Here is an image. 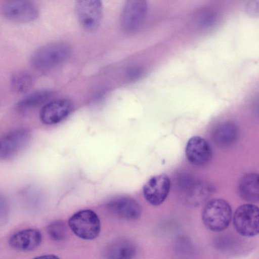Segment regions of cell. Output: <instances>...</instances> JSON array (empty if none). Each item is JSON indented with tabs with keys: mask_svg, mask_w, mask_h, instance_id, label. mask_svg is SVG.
Returning <instances> with one entry per match:
<instances>
[{
	"mask_svg": "<svg viewBox=\"0 0 259 259\" xmlns=\"http://www.w3.org/2000/svg\"><path fill=\"white\" fill-rule=\"evenodd\" d=\"M201 218L203 224L210 231H223L228 228L231 222V206L224 199H212L204 206Z\"/></svg>",
	"mask_w": 259,
	"mask_h": 259,
	"instance_id": "1",
	"label": "cell"
},
{
	"mask_svg": "<svg viewBox=\"0 0 259 259\" xmlns=\"http://www.w3.org/2000/svg\"><path fill=\"white\" fill-rule=\"evenodd\" d=\"M70 48L62 42H56L44 46L31 55L30 62L32 67L38 70H46L62 63L68 57Z\"/></svg>",
	"mask_w": 259,
	"mask_h": 259,
	"instance_id": "2",
	"label": "cell"
},
{
	"mask_svg": "<svg viewBox=\"0 0 259 259\" xmlns=\"http://www.w3.org/2000/svg\"><path fill=\"white\" fill-rule=\"evenodd\" d=\"M68 225L76 236L84 240L96 238L101 229L98 215L91 209L81 210L73 214L69 219Z\"/></svg>",
	"mask_w": 259,
	"mask_h": 259,
	"instance_id": "3",
	"label": "cell"
},
{
	"mask_svg": "<svg viewBox=\"0 0 259 259\" xmlns=\"http://www.w3.org/2000/svg\"><path fill=\"white\" fill-rule=\"evenodd\" d=\"M259 211L257 206L244 204L236 210L233 225L237 232L244 237H253L258 233Z\"/></svg>",
	"mask_w": 259,
	"mask_h": 259,
	"instance_id": "4",
	"label": "cell"
},
{
	"mask_svg": "<svg viewBox=\"0 0 259 259\" xmlns=\"http://www.w3.org/2000/svg\"><path fill=\"white\" fill-rule=\"evenodd\" d=\"M30 131L24 127L12 130L0 137V159L9 160L20 152L28 144Z\"/></svg>",
	"mask_w": 259,
	"mask_h": 259,
	"instance_id": "5",
	"label": "cell"
},
{
	"mask_svg": "<svg viewBox=\"0 0 259 259\" xmlns=\"http://www.w3.org/2000/svg\"><path fill=\"white\" fill-rule=\"evenodd\" d=\"M3 16L7 19L18 23H28L38 16L36 6L26 0H12L6 2L2 8Z\"/></svg>",
	"mask_w": 259,
	"mask_h": 259,
	"instance_id": "6",
	"label": "cell"
},
{
	"mask_svg": "<svg viewBox=\"0 0 259 259\" xmlns=\"http://www.w3.org/2000/svg\"><path fill=\"white\" fill-rule=\"evenodd\" d=\"M79 23L87 30L93 31L99 26L102 17L103 6L98 0H81L75 6Z\"/></svg>",
	"mask_w": 259,
	"mask_h": 259,
	"instance_id": "7",
	"label": "cell"
},
{
	"mask_svg": "<svg viewBox=\"0 0 259 259\" xmlns=\"http://www.w3.org/2000/svg\"><path fill=\"white\" fill-rule=\"evenodd\" d=\"M170 181L165 174H160L151 178L143 188V195L150 204L158 206L166 199L170 190Z\"/></svg>",
	"mask_w": 259,
	"mask_h": 259,
	"instance_id": "8",
	"label": "cell"
},
{
	"mask_svg": "<svg viewBox=\"0 0 259 259\" xmlns=\"http://www.w3.org/2000/svg\"><path fill=\"white\" fill-rule=\"evenodd\" d=\"M148 10V4L144 0H130L126 2L122 12L121 25L127 31L138 28L143 22Z\"/></svg>",
	"mask_w": 259,
	"mask_h": 259,
	"instance_id": "9",
	"label": "cell"
},
{
	"mask_svg": "<svg viewBox=\"0 0 259 259\" xmlns=\"http://www.w3.org/2000/svg\"><path fill=\"white\" fill-rule=\"evenodd\" d=\"M72 109L71 102L66 99L53 100L42 107L39 113V118L45 124H55L66 118Z\"/></svg>",
	"mask_w": 259,
	"mask_h": 259,
	"instance_id": "10",
	"label": "cell"
},
{
	"mask_svg": "<svg viewBox=\"0 0 259 259\" xmlns=\"http://www.w3.org/2000/svg\"><path fill=\"white\" fill-rule=\"evenodd\" d=\"M185 153L188 161L196 166L206 164L211 157L209 144L199 136H194L189 139L186 146Z\"/></svg>",
	"mask_w": 259,
	"mask_h": 259,
	"instance_id": "11",
	"label": "cell"
},
{
	"mask_svg": "<svg viewBox=\"0 0 259 259\" xmlns=\"http://www.w3.org/2000/svg\"><path fill=\"white\" fill-rule=\"evenodd\" d=\"M107 209L115 216L126 220H135L141 215V208L139 203L132 198L119 196L109 200Z\"/></svg>",
	"mask_w": 259,
	"mask_h": 259,
	"instance_id": "12",
	"label": "cell"
},
{
	"mask_svg": "<svg viewBox=\"0 0 259 259\" xmlns=\"http://www.w3.org/2000/svg\"><path fill=\"white\" fill-rule=\"evenodd\" d=\"M179 185L186 202L192 205L203 202L211 192V187L208 184L194 181L188 177L181 179Z\"/></svg>",
	"mask_w": 259,
	"mask_h": 259,
	"instance_id": "13",
	"label": "cell"
},
{
	"mask_svg": "<svg viewBox=\"0 0 259 259\" xmlns=\"http://www.w3.org/2000/svg\"><path fill=\"white\" fill-rule=\"evenodd\" d=\"M41 241V235L37 230L29 229L14 234L9 241L11 247L22 251H30L37 248Z\"/></svg>",
	"mask_w": 259,
	"mask_h": 259,
	"instance_id": "14",
	"label": "cell"
},
{
	"mask_svg": "<svg viewBox=\"0 0 259 259\" xmlns=\"http://www.w3.org/2000/svg\"><path fill=\"white\" fill-rule=\"evenodd\" d=\"M258 175L254 172L243 176L238 184L240 196L245 201L258 202L259 198Z\"/></svg>",
	"mask_w": 259,
	"mask_h": 259,
	"instance_id": "15",
	"label": "cell"
},
{
	"mask_svg": "<svg viewBox=\"0 0 259 259\" xmlns=\"http://www.w3.org/2000/svg\"><path fill=\"white\" fill-rule=\"evenodd\" d=\"M238 135L237 126L233 123L225 122L219 124L214 128L212 137L219 146L228 147L235 143Z\"/></svg>",
	"mask_w": 259,
	"mask_h": 259,
	"instance_id": "16",
	"label": "cell"
},
{
	"mask_svg": "<svg viewBox=\"0 0 259 259\" xmlns=\"http://www.w3.org/2000/svg\"><path fill=\"white\" fill-rule=\"evenodd\" d=\"M136 251L133 243L127 240L120 239L109 245L105 255L107 259H132Z\"/></svg>",
	"mask_w": 259,
	"mask_h": 259,
	"instance_id": "17",
	"label": "cell"
},
{
	"mask_svg": "<svg viewBox=\"0 0 259 259\" xmlns=\"http://www.w3.org/2000/svg\"><path fill=\"white\" fill-rule=\"evenodd\" d=\"M52 95V92L48 90L36 91L28 94L19 101L16 107L19 110L22 111L34 108L48 101Z\"/></svg>",
	"mask_w": 259,
	"mask_h": 259,
	"instance_id": "18",
	"label": "cell"
},
{
	"mask_svg": "<svg viewBox=\"0 0 259 259\" xmlns=\"http://www.w3.org/2000/svg\"><path fill=\"white\" fill-rule=\"evenodd\" d=\"M10 83L14 92L17 94H24L29 92L32 88L34 78L28 71L19 70L12 73Z\"/></svg>",
	"mask_w": 259,
	"mask_h": 259,
	"instance_id": "19",
	"label": "cell"
},
{
	"mask_svg": "<svg viewBox=\"0 0 259 259\" xmlns=\"http://www.w3.org/2000/svg\"><path fill=\"white\" fill-rule=\"evenodd\" d=\"M47 232L50 238L53 240L56 241L61 240L66 236V226L62 221H54L48 225Z\"/></svg>",
	"mask_w": 259,
	"mask_h": 259,
	"instance_id": "20",
	"label": "cell"
},
{
	"mask_svg": "<svg viewBox=\"0 0 259 259\" xmlns=\"http://www.w3.org/2000/svg\"><path fill=\"white\" fill-rule=\"evenodd\" d=\"M217 20L216 14L211 10H205L199 14L197 18V24L203 28L212 26Z\"/></svg>",
	"mask_w": 259,
	"mask_h": 259,
	"instance_id": "21",
	"label": "cell"
},
{
	"mask_svg": "<svg viewBox=\"0 0 259 259\" xmlns=\"http://www.w3.org/2000/svg\"><path fill=\"white\" fill-rule=\"evenodd\" d=\"M143 73L142 69L137 66L130 68L127 71V77L132 80L137 79L141 77Z\"/></svg>",
	"mask_w": 259,
	"mask_h": 259,
	"instance_id": "22",
	"label": "cell"
},
{
	"mask_svg": "<svg viewBox=\"0 0 259 259\" xmlns=\"http://www.w3.org/2000/svg\"><path fill=\"white\" fill-rule=\"evenodd\" d=\"M246 11L252 15H256L258 13V2L251 1L246 7Z\"/></svg>",
	"mask_w": 259,
	"mask_h": 259,
	"instance_id": "23",
	"label": "cell"
},
{
	"mask_svg": "<svg viewBox=\"0 0 259 259\" xmlns=\"http://www.w3.org/2000/svg\"><path fill=\"white\" fill-rule=\"evenodd\" d=\"M8 210V203L6 199L0 194V219L4 217Z\"/></svg>",
	"mask_w": 259,
	"mask_h": 259,
	"instance_id": "24",
	"label": "cell"
},
{
	"mask_svg": "<svg viewBox=\"0 0 259 259\" xmlns=\"http://www.w3.org/2000/svg\"><path fill=\"white\" fill-rule=\"evenodd\" d=\"M33 259H60L57 256L53 254L44 255L38 256Z\"/></svg>",
	"mask_w": 259,
	"mask_h": 259,
	"instance_id": "25",
	"label": "cell"
}]
</instances>
